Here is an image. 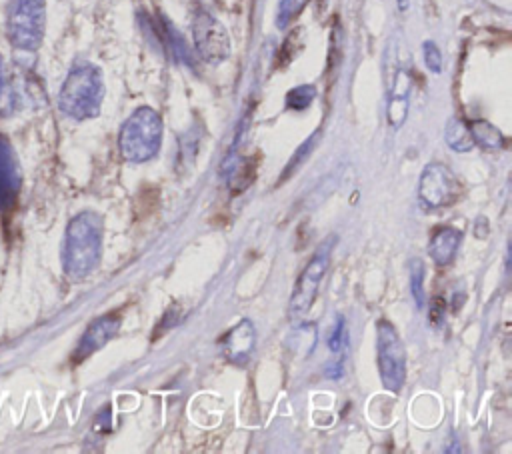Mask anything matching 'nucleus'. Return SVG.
<instances>
[{
	"mask_svg": "<svg viewBox=\"0 0 512 454\" xmlns=\"http://www.w3.org/2000/svg\"><path fill=\"white\" fill-rule=\"evenodd\" d=\"M190 26L194 48L204 62L220 64L230 56V36L216 16L206 10H196Z\"/></svg>",
	"mask_w": 512,
	"mask_h": 454,
	"instance_id": "obj_7",
	"label": "nucleus"
},
{
	"mask_svg": "<svg viewBox=\"0 0 512 454\" xmlns=\"http://www.w3.org/2000/svg\"><path fill=\"white\" fill-rule=\"evenodd\" d=\"M462 242V232L452 226H440L434 230L428 242V256L436 266H448Z\"/></svg>",
	"mask_w": 512,
	"mask_h": 454,
	"instance_id": "obj_13",
	"label": "nucleus"
},
{
	"mask_svg": "<svg viewBox=\"0 0 512 454\" xmlns=\"http://www.w3.org/2000/svg\"><path fill=\"white\" fill-rule=\"evenodd\" d=\"M388 108L386 118L392 128H400L408 114V92H410V78L402 68H396L388 76Z\"/></svg>",
	"mask_w": 512,
	"mask_h": 454,
	"instance_id": "obj_12",
	"label": "nucleus"
},
{
	"mask_svg": "<svg viewBox=\"0 0 512 454\" xmlns=\"http://www.w3.org/2000/svg\"><path fill=\"white\" fill-rule=\"evenodd\" d=\"M460 196V184L454 172L442 162H430L422 168L418 180V200L426 210L444 208L456 202Z\"/></svg>",
	"mask_w": 512,
	"mask_h": 454,
	"instance_id": "obj_8",
	"label": "nucleus"
},
{
	"mask_svg": "<svg viewBox=\"0 0 512 454\" xmlns=\"http://www.w3.org/2000/svg\"><path fill=\"white\" fill-rule=\"evenodd\" d=\"M422 282H424V264L420 258H416L410 262V288H412V296H414V302L418 304V308H422L426 302Z\"/></svg>",
	"mask_w": 512,
	"mask_h": 454,
	"instance_id": "obj_18",
	"label": "nucleus"
},
{
	"mask_svg": "<svg viewBox=\"0 0 512 454\" xmlns=\"http://www.w3.org/2000/svg\"><path fill=\"white\" fill-rule=\"evenodd\" d=\"M422 56H424V64L430 72H434V74L442 72V54H440V48L436 46V42L426 40L422 44Z\"/></svg>",
	"mask_w": 512,
	"mask_h": 454,
	"instance_id": "obj_20",
	"label": "nucleus"
},
{
	"mask_svg": "<svg viewBox=\"0 0 512 454\" xmlns=\"http://www.w3.org/2000/svg\"><path fill=\"white\" fill-rule=\"evenodd\" d=\"M4 92H6V68H4V60L0 56V100L4 98Z\"/></svg>",
	"mask_w": 512,
	"mask_h": 454,
	"instance_id": "obj_23",
	"label": "nucleus"
},
{
	"mask_svg": "<svg viewBox=\"0 0 512 454\" xmlns=\"http://www.w3.org/2000/svg\"><path fill=\"white\" fill-rule=\"evenodd\" d=\"M118 330H120V318L116 314H104L92 320L84 330L82 338L78 340V346L74 350V362H82L90 354L106 346L116 336Z\"/></svg>",
	"mask_w": 512,
	"mask_h": 454,
	"instance_id": "obj_9",
	"label": "nucleus"
},
{
	"mask_svg": "<svg viewBox=\"0 0 512 454\" xmlns=\"http://www.w3.org/2000/svg\"><path fill=\"white\" fill-rule=\"evenodd\" d=\"M22 176L16 154L6 136L0 134V210H6L14 204L20 192Z\"/></svg>",
	"mask_w": 512,
	"mask_h": 454,
	"instance_id": "obj_10",
	"label": "nucleus"
},
{
	"mask_svg": "<svg viewBox=\"0 0 512 454\" xmlns=\"http://www.w3.org/2000/svg\"><path fill=\"white\" fill-rule=\"evenodd\" d=\"M396 4H398V8L404 12V10H408V4H410V0H396Z\"/></svg>",
	"mask_w": 512,
	"mask_h": 454,
	"instance_id": "obj_24",
	"label": "nucleus"
},
{
	"mask_svg": "<svg viewBox=\"0 0 512 454\" xmlns=\"http://www.w3.org/2000/svg\"><path fill=\"white\" fill-rule=\"evenodd\" d=\"M308 0H280L278 12H276V26L286 28L294 16L300 14V10L306 6Z\"/></svg>",
	"mask_w": 512,
	"mask_h": 454,
	"instance_id": "obj_19",
	"label": "nucleus"
},
{
	"mask_svg": "<svg viewBox=\"0 0 512 454\" xmlns=\"http://www.w3.org/2000/svg\"><path fill=\"white\" fill-rule=\"evenodd\" d=\"M470 132H472V138H474V144H480L484 148H490V150H496V148H502L506 144L502 132L492 126L490 122L486 120H476L470 124Z\"/></svg>",
	"mask_w": 512,
	"mask_h": 454,
	"instance_id": "obj_15",
	"label": "nucleus"
},
{
	"mask_svg": "<svg viewBox=\"0 0 512 454\" xmlns=\"http://www.w3.org/2000/svg\"><path fill=\"white\" fill-rule=\"evenodd\" d=\"M104 100V80L98 66L90 62L74 64L60 88L58 108L72 120H88L100 114Z\"/></svg>",
	"mask_w": 512,
	"mask_h": 454,
	"instance_id": "obj_2",
	"label": "nucleus"
},
{
	"mask_svg": "<svg viewBox=\"0 0 512 454\" xmlns=\"http://www.w3.org/2000/svg\"><path fill=\"white\" fill-rule=\"evenodd\" d=\"M46 30V0H8L6 36L20 52H36Z\"/></svg>",
	"mask_w": 512,
	"mask_h": 454,
	"instance_id": "obj_4",
	"label": "nucleus"
},
{
	"mask_svg": "<svg viewBox=\"0 0 512 454\" xmlns=\"http://www.w3.org/2000/svg\"><path fill=\"white\" fill-rule=\"evenodd\" d=\"M328 348L332 354L336 356H344L346 348H348V328H346V320L342 316H338L330 336H328Z\"/></svg>",
	"mask_w": 512,
	"mask_h": 454,
	"instance_id": "obj_17",
	"label": "nucleus"
},
{
	"mask_svg": "<svg viewBox=\"0 0 512 454\" xmlns=\"http://www.w3.org/2000/svg\"><path fill=\"white\" fill-rule=\"evenodd\" d=\"M314 142H316V134H312V136H310V138H308V140H306V142L296 150L294 158H292V160H290V164L284 168V176H282V178H286V176H290V174H292V170H294V168H296V166H298V164L308 156V152L314 148Z\"/></svg>",
	"mask_w": 512,
	"mask_h": 454,
	"instance_id": "obj_21",
	"label": "nucleus"
},
{
	"mask_svg": "<svg viewBox=\"0 0 512 454\" xmlns=\"http://www.w3.org/2000/svg\"><path fill=\"white\" fill-rule=\"evenodd\" d=\"M254 344H256L254 324L248 318H244L222 338V354L228 362L244 366L252 356Z\"/></svg>",
	"mask_w": 512,
	"mask_h": 454,
	"instance_id": "obj_11",
	"label": "nucleus"
},
{
	"mask_svg": "<svg viewBox=\"0 0 512 454\" xmlns=\"http://www.w3.org/2000/svg\"><path fill=\"white\" fill-rule=\"evenodd\" d=\"M336 244V236H328L312 254V258L308 260V264L304 266V270L300 272L290 304H288V314L292 320H300L304 318L318 294L320 282L326 276V270L330 266V256H332V248Z\"/></svg>",
	"mask_w": 512,
	"mask_h": 454,
	"instance_id": "obj_5",
	"label": "nucleus"
},
{
	"mask_svg": "<svg viewBox=\"0 0 512 454\" xmlns=\"http://www.w3.org/2000/svg\"><path fill=\"white\" fill-rule=\"evenodd\" d=\"M376 360L382 386L400 392L406 380V350L392 322L384 318L376 322Z\"/></svg>",
	"mask_w": 512,
	"mask_h": 454,
	"instance_id": "obj_6",
	"label": "nucleus"
},
{
	"mask_svg": "<svg viewBox=\"0 0 512 454\" xmlns=\"http://www.w3.org/2000/svg\"><path fill=\"white\" fill-rule=\"evenodd\" d=\"M162 146V118L150 106L136 108L120 126L118 150L128 162L142 164L152 160Z\"/></svg>",
	"mask_w": 512,
	"mask_h": 454,
	"instance_id": "obj_3",
	"label": "nucleus"
},
{
	"mask_svg": "<svg viewBox=\"0 0 512 454\" xmlns=\"http://www.w3.org/2000/svg\"><path fill=\"white\" fill-rule=\"evenodd\" d=\"M446 144L456 152H470L476 144L470 132V126L462 118H452L446 124Z\"/></svg>",
	"mask_w": 512,
	"mask_h": 454,
	"instance_id": "obj_14",
	"label": "nucleus"
},
{
	"mask_svg": "<svg viewBox=\"0 0 512 454\" xmlns=\"http://www.w3.org/2000/svg\"><path fill=\"white\" fill-rule=\"evenodd\" d=\"M102 236L104 222L92 210H84L68 222L62 248V268L70 280H84L96 270L102 256Z\"/></svg>",
	"mask_w": 512,
	"mask_h": 454,
	"instance_id": "obj_1",
	"label": "nucleus"
},
{
	"mask_svg": "<svg viewBox=\"0 0 512 454\" xmlns=\"http://www.w3.org/2000/svg\"><path fill=\"white\" fill-rule=\"evenodd\" d=\"M314 98H316V86L314 84H300V86L286 92L284 102H286L288 110L302 112L314 102Z\"/></svg>",
	"mask_w": 512,
	"mask_h": 454,
	"instance_id": "obj_16",
	"label": "nucleus"
},
{
	"mask_svg": "<svg viewBox=\"0 0 512 454\" xmlns=\"http://www.w3.org/2000/svg\"><path fill=\"white\" fill-rule=\"evenodd\" d=\"M326 376L332 378V380H338V378L342 376V360L328 362V366H326Z\"/></svg>",
	"mask_w": 512,
	"mask_h": 454,
	"instance_id": "obj_22",
	"label": "nucleus"
}]
</instances>
